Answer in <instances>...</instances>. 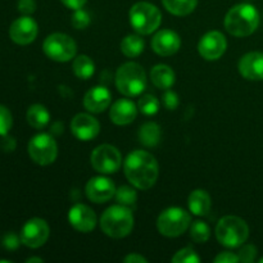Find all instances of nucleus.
<instances>
[{"mask_svg":"<svg viewBox=\"0 0 263 263\" xmlns=\"http://www.w3.org/2000/svg\"><path fill=\"white\" fill-rule=\"evenodd\" d=\"M213 262L216 263H235L239 262V257L235 253H231V252H222V253L218 254L217 257H215Z\"/></svg>","mask_w":263,"mask_h":263,"instance_id":"nucleus-38","label":"nucleus"},{"mask_svg":"<svg viewBox=\"0 0 263 263\" xmlns=\"http://www.w3.org/2000/svg\"><path fill=\"white\" fill-rule=\"evenodd\" d=\"M39 32L37 23L28 15L18 18L10 25L9 36L18 45H27L36 39Z\"/></svg>","mask_w":263,"mask_h":263,"instance_id":"nucleus-13","label":"nucleus"},{"mask_svg":"<svg viewBox=\"0 0 263 263\" xmlns=\"http://www.w3.org/2000/svg\"><path fill=\"white\" fill-rule=\"evenodd\" d=\"M123 262H126V263H146L148 262V259L138 253H131L123 258Z\"/></svg>","mask_w":263,"mask_h":263,"instance_id":"nucleus-41","label":"nucleus"},{"mask_svg":"<svg viewBox=\"0 0 263 263\" xmlns=\"http://www.w3.org/2000/svg\"><path fill=\"white\" fill-rule=\"evenodd\" d=\"M239 72L244 79L251 81L263 80V53L251 51L244 54L239 61Z\"/></svg>","mask_w":263,"mask_h":263,"instance_id":"nucleus-18","label":"nucleus"},{"mask_svg":"<svg viewBox=\"0 0 263 263\" xmlns=\"http://www.w3.org/2000/svg\"><path fill=\"white\" fill-rule=\"evenodd\" d=\"M189 210L195 216H204L211 210V197L205 190L197 189L193 190L187 199Z\"/></svg>","mask_w":263,"mask_h":263,"instance_id":"nucleus-22","label":"nucleus"},{"mask_svg":"<svg viewBox=\"0 0 263 263\" xmlns=\"http://www.w3.org/2000/svg\"><path fill=\"white\" fill-rule=\"evenodd\" d=\"M159 100L154 95L145 94L139 99L138 109L145 116H154L159 110Z\"/></svg>","mask_w":263,"mask_h":263,"instance_id":"nucleus-29","label":"nucleus"},{"mask_svg":"<svg viewBox=\"0 0 263 263\" xmlns=\"http://www.w3.org/2000/svg\"><path fill=\"white\" fill-rule=\"evenodd\" d=\"M151 80L154 86L162 90H167L174 86L175 81H176V76H175L174 69L170 66H167V64H157L151 71Z\"/></svg>","mask_w":263,"mask_h":263,"instance_id":"nucleus-21","label":"nucleus"},{"mask_svg":"<svg viewBox=\"0 0 263 263\" xmlns=\"http://www.w3.org/2000/svg\"><path fill=\"white\" fill-rule=\"evenodd\" d=\"M68 221L74 230L80 233H90L97 226V215L85 204H74L68 212Z\"/></svg>","mask_w":263,"mask_h":263,"instance_id":"nucleus-16","label":"nucleus"},{"mask_svg":"<svg viewBox=\"0 0 263 263\" xmlns=\"http://www.w3.org/2000/svg\"><path fill=\"white\" fill-rule=\"evenodd\" d=\"M50 229L43 218H31L21 230V243L28 248H40L48 241Z\"/></svg>","mask_w":263,"mask_h":263,"instance_id":"nucleus-11","label":"nucleus"},{"mask_svg":"<svg viewBox=\"0 0 263 263\" xmlns=\"http://www.w3.org/2000/svg\"><path fill=\"white\" fill-rule=\"evenodd\" d=\"M61 2L63 3L67 8H69V9L77 10L81 9V8L86 4L87 0H61Z\"/></svg>","mask_w":263,"mask_h":263,"instance_id":"nucleus-40","label":"nucleus"},{"mask_svg":"<svg viewBox=\"0 0 263 263\" xmlns=\"http://www.w3.org/2000/svg\"><path fill=\"white\" fill-rule=\"evenodd\" d=\"M0 148L5 152H13L15 149V139L12 138V136H8L7 134L0 140Z\"/></svg>","mask_w":263,"mask_h":263,"instance_id":"nucleus-39","label":"nucleus"},{"mask_svg":"<svg viewBox=\"0 0 263 263\" xmlns=\"http://www.w3.org/2000/svg\"><path fill=\"white\" fill-rule=\"evenodd\" d=\"M257 256V248L253 246V244H247L243 248L240 249V252L238 253L239 262L244 263H251L256 259Z\"/></svg>","mask_w":263,"mask_h":263,"instance_id":"nucleus-34","label":"nucleus"},{"mask_svg":"<svg viewBox=\"0 0 263 263\" xmlns=\"http://www.w3.org/2000/svg\"><path fill=\"white\" fill-rule=\"evenodd\" d=\"M192 225V217L185 210L179 207L167 208L157 220V229L167 238L182 235Z\"/></svg>","mask_w":263,"mask_h":263,"instance_id":"nucleus-7","label":"nucleus"},{"mask_svg":"<svg viewBox=\"0 0 263 263\" xmlns=\"http://www.w3.org/2000/svg\"><path fill=\"white\" fill-rule=\"evenodd\" d=\"M72 68H73L74 74H76L79 79L89 80L95 72V64L94 62L91 61V58H89V57L85 55V54H81V55L74 58Z\"/></svg>","mask_w":263,"mask_h":263,"instance_id":"nucleus-26","label":"nucleus"},{"mask_svg":"<svg viewBox=\"0 0 263 263\" xmlns=\"http://www.w3.org/2000/svg\"><path fill=\"white\" fill-rule=\"evenodd\" d=\"M86 197L94 203H105L116 194V186L108 177L98 176L89 180L85 187Z\"/></svg>","mask_w":263,"mask_h":263,"instance_id":"nucleus-15","label":"nucleus"},{"mask_svg":"<svg viewBox=\"0 0 263 263\" xmlns=\"http://www.w3.org/2000/svg\"><path fill=\"white\" fill-rule=\"evenodd\" d=\"M32 262H39V263H41V262H43V259L39 258V257H32V258H28V259H27V263H32Z\"/></svg>","mask_w":263,"mask_h":263,"instance_id":"nucleus-42","label":"nucleus"},{"mask_svg":"<svg viewBox=\"0 0 263 263\" xmlns=\"http://www.w3.org/2000/svg\"><path fill=\"white\" fill-rule=\"evenodd\" d=\"M28 154L35 163L48 166L57 159L58 145L49 134H37L28 143Z\"/></svg>","mask_w":263,"mask_h":263,"instance_id":"nucleus-9","label":"nucleus"},{"mask_svg":"<svg viewBox=\"0 0 263 263\" xmlns=\"http://www.w3.org/2000/svg\"><path fill=\"white\" fill-rule=\"evenodd\" d=\"M190 238L195 243H205L211 238V229L203 221H194L190 225Z\"/></svg>","mask_w":263,"mask_h":263,"instance_id":"nucleus-28","label":"nucleus"},{"mask_svg":"<svg viewBox=\"0 0 263 263\" xmlns=\"http://www.w3.org/2000/svg\"><path fill=\"white\" fill-rule=\"evenodd\" d=\"M100 228L103 233L110 238H125L134 229L133 212L126 205H112L103 212L100 217Z\"/></svg>","mask_w":263,"mask_h":263,"instance_id":"nucleus-3","label":"nucleus"},{"mask_svg":"<svg viewBox=\"0 0 263 263\" xmlns=\"http://www.w3.org/2000/svg\"><path fill=\"white\" fill-rule=\"evenodd\" d=\"M225 28L230 35L246 37L252 35L259 25V13L252 4H238L226 14Z\"/></svg>","mask_w":263,"mask_h":263,"instance_id":"nucleus-2","label":"nucleus"},{"mask_svg":"<svg viewBox=\"0 0 263 263\" xmlns=\"http://www.w3.org/2000/svg\"><path fill=\"white\" fill-rule=\"evenodd\" d=\"M71 131L81 141L92 140L99 135L100 125L95 117L87 113H79L71 121Z\"/></svg>","mask_w":263,"mask_h":263,"instance_id":"nucleus-14","label":"nucleus"},{"mask_svg":"<svg viewBox=\"0 0 263 263\" xmlns=\"http://www.w3.org/2000/svg\"><path fill=\"white\" fill-rule=\"evenodd\" d=\"M20 241L21 238H18L14 233H8L3 238V246L7 249H9V251H14L20 246Z\"/></svg>","mask_w":263,"mask_h":263,"instance_id":"nucleus-36","label":"nucleus"},{"mask_svg":"<svg viewBox=\"0 0 263 263\" xmlns=\"http://www.w3.org/2000/svg\"><path fill=\"white\" fill-rule=\"evenodd\" d=\"M216 236L221 246L228 248H238L243 246L248 239L249 228L246 221L238 216H225L218 221Z\"/></svg>","mask_w":263,"mask_h":263,"instance_id":"nucleus-5","label":"nucleus"},{"mask_svg":"<svg viewBox=\"0 0 263 263\" xmlns=\"http://www.w3.org/2000/svg\"><path fill=\"white\" fill-rule=\"evenodd\" d=\"M130 25L140 35H149L159 27L162 22V14L156 5L146 2H139L131 7Z\"/></svg>","mask_w":263,"mask_h":263,"instance_id":"nucleus-6","label":"nucleus"},{"mask_svg":"<svg viewBox=\"0 0 263 263\" xmlns=\"http://www.w3.org/2000/svg\"><path fill=\"white\" fill-rule=\"evenodd\" d=\"M164 8L175 15H187L195 9L198 0H162Z\"/></svg>","mask_w":263,"mask_h":263,"instance_id":"nucleus-27","label":"nucleus"},{"mask_svg":"<svg viewBox=\"0 0 263 263\" xmlns=\"http://www.w3.org/2000/svg\"><path fill=\"white\" fill-rule=\"evenodd\" d=\"M90 23V15L86 10L77 9L74 10L73 15H72V25L77 30H82V28H86Z\"/></svg>","mask_w":263,"mask_h":263,"instance_id":"nucleus-33","label":"nucleus"},{"mask_svg":"<svg viewBox=\"0 0 263 263\" xmlns=\"http://www.w3.org/2000/svg\"><path fill=\"white\" fill-rule=\"evenodd\" d=\"M112 102V94L105 86H95L84 97V105L89 112L100 113L107 109Z\"/></svg>","mask_w":263,"mask_h":263,"instance_id":"nucleus-19","label":"nucleus"},{"mask_svg":"<svg viewBox=\"0 0 263 263\" xmlns=\"http://www.w3.org/2000/svg\"><path fill=\"white\" fill-rule=\"evenodd\" d=\"M26 118H27V122L30 123V126L40 130V128H44L49 123L50 113H49V110L44 105L33 104L27 109Z\"/></svg>","mask_w":263,"mask_h":263,"instance_id":"nucleus-23","label":"nucleus"},{"mask_svg":"<svg viewBox=\"0 0 263 263\" xmlns=\"http://www.w3.org/2000/svg\"><path fill=\"white\" fill-rule=\"evenodd\" d=\"M181 46V39L175 31L161 30L154 35L152 40V49L158 55L170 57L177 53Z\"/></svg>","mask_w":263,"mask_h":263,"instance_id":"nucleus-17","label":"nucleus"},{"mask_svg":"<svg viewBox=\"0 0 263 263\" xmlns=\"http://www.w3.org/2000/svg\"><path fill=\"white\" fill-rule=\"evenodd\" d=\"M90 162L95 171L100 174H115L122 164V157L116 146L103 144L92 151Z\"/></svg>","mask_w":263,"mask_h":263,"instance_id":"nucleus-10","label":"nucleus"},{"mask_svg":"<svg viewBox=\"0 0 263 263\" xmlns=\"http://www.w3.org/2000/svg\"><path fill=\"white\" fill-rule=\"evenodd\" d=\"M138 115L135 103L128 99H118L113 103L109 110V118L115 125L125 126L133 122Z\"/></svg>","mask_w":263,"mask_h":263,"instance_id":"nucleus-20","label":"nucleus"},{"mask_svg":"<svg viewBox=\"0 0 263 263\" xmlns=\"http://www.w3.org/2000/svg\"><path fill=\"white\" fill-rule=\"evenodd\" d=\"M13 125L12 113L7 107L0 105V136H4L9 133Z\"/></svg>","mask_w":263,"mask_h":263,"instance_id":"nucleus-32","label":"nucleus"},{"mask_svg":"<svg viewBox=\"0 0 263 263\" xmlns=\"http://www.w3.org/2000/svg\"><path fill=\"white\" fill-rule=\"evenodd\" d=\"M228 41L220 31L207 32L198 44V51L207 61H217L225 54Z\"/></svg>","mask_w":263,"mask_h":263,"instance_id":"nucleus-12","label":"nucleus"},{"mask_svg":"<svg viewBox=\"0 0 263 263\" xmlns=\"http://www.w3.org/2000/svg\"><path fill=\"white\" fill-rule=\"evenodd\" d=\"M123 171L128 181L141 190L151 189L158 179V163L151 153L135 151L127 156Z\"/></svg>","mask_w":263,"mask_h":263,"instance_id":"nucleus-1","label":"nucleus"},{"mask_svg":"<svg viewBox=\"0 0 263 263\" xmlns=\"http://www.w3.org/2000/svg\"><path fill=\"white\" fill-rule=\"evenodd\" d=\"M116 87L125 97H138L146 87V74L143 67L135 62L122 64L116 72Z\"/></svg>","mask_w":263,"mask_h":263,"instance_id":"nucleus-4","label":"nucleus"},{"mask_svg":"<svg viewBox=\"0 0 263 263\" xmlns=\"http://www.w3.org/2000/svg\"><path fill=\"white\" fill-rule=\"evenodd\" d=\"M43 49L46 57L55 62L71 61L77 53V45L73 39L61 32L49 35L44 41Z\"/></svg>","mask_w":263,"mask_h":263,"instance_id":"nucleus-8","label":"nucleus"},{"mask_svg":"<svg viewBox=\"0 0 263 263\" xmlns=\"http://www.w3.org/2000/svg\"><path fill=\"white\" fill-rule=\"evenodd\" d=\"M179 95L172 90L167 89L163 94V104L168 110H174L179 107Z\"/></svg>","mask_w":263,"mask_h":263,"instance_id":"nucleus-35","label":"nucleus"},{"mask_svg":"<svg viewBox=\"0 0 263 263\" xmlns=\"http://www.w3.org/2000/svg\"><path fill=\"white\" fill-rule=\"evenodd\" d=\"M172 262L174 263H199L200 258L198 254L195 253L194 249L192 248H184L180 249L174 257H172Z\"/></svg>","mask_w":263,"mask_h":263,"instance_id":"nucleus-31","label":"nucleus"},{"mask_svg":"<svg viewBox=\"0 0 263 263\" xmlns=\"http://www.w3.org/2000/svg\"><path fill=\"white\" fill-rule=\"evenodd\" d=\"M18 10L23 15L32 14L36 10V2L35 0H18Z\"/></svg>","mask_w":263,"mask_h":263,"instance_id":"nucleus-37","label":"nucleus"},{"mask_svg":"<svg viewBox=\"0 0 263 263\" xmlns=\"http://www.w3.org/2000/svg\"><path fill=\"white\" fill-rule=\"evenodd\" d=\"M115 197L120 204L126 205V207L135 205L136 200H138V194H136L135 189H133L131 186H120L118 189H116Z\"/></svg>","mask_w":263,"mask_h":263,"instance_id":"nucleus-30","label":"nucleus"},{"mask_svg":"<svg viewBox=\"0 0 263 263\" xmlns=\"http://www.w3.org/2000/svg\"><path fill=\"white\" fill-rule=\"evenodd\" d=\"M259 263H263V257H262L261 259H259Z\"/></svg>","mask_w":263,"mask_h":263,"instance_id":"nucleus-43","label":"nucleus"},{"mask_svg":"<svg viewBox=\"0 0 263 263\" xmlns=\"http://www.w3.org/2000/svg\"><path fill=\"white\" fill-rule=\"evenodd\" d=\"M139 140L143 145L152 148L161 140V127L156 122H146L139 130Z\"/></svg>","mask_w":263,"mask_h":263,"instance_id":"nucleus-24","label":"nucleus"},{"mask_svg":"<svg viewBox=\"0 0 263 263\" xmlns=\"http://www.w3.org/2000/svg\"><path fill=\"white\" fill-rule=\"evenodd\" d=\"M144 40L139 35H127L122 41H121V51L128 58H135L140 55L144 50Z\"/></svg>","mask_w":263,"mask_h":263,"instance_id":"nucleus-25","label":"nucleus"}]
</instances>
